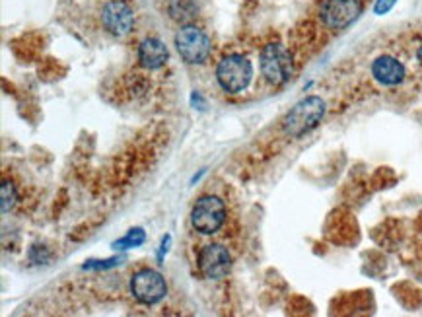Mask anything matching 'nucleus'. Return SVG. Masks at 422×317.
<instances>
[{
    "label": "nucleus",
    "mask_w": 422,
    "mask_h": 317,
    "mask_svg": "<svg viewBox=\"0 0 422 317\" xmlns=\"http://www.w3.org/2000/svg\"><path fill=\"white\" fill-rule=\"evenodd\" d=\"M323 117L325 101L317 96H307L288 111L286 117L282 121V128L288 136L300 138V136L307 135L310 131H314Z\"/></svg>",
    "instance_id": "nucleus-1"
},
{
    "label": "nucleus",
    "mask_w": 422,
    "mask_h": 317,
    "mask_svg": "<svg viewBox=\"0 0 422 317\" xmlns=\"http://www.w3.org/2000/svg\"><path fill=\"white\" fill-rule=\"evenodd\" d=\"M253 76V64L243 54H228L216 66V80L228 94L243 91Z\"/></svg>",
    "instance_id": "nucleus-2"
},
{
    "label": "nucleus",
    "mask_w": 422,
    "mask_h": 317,
    "mask_svg": "<svg viewBox=\"0 0 422 317\" xmlns=\"http://www.w3.org/2000/svg\"><path fill=\"white\" fill-rule=\"evenodd\" d=\"M175 47L187 64H203L212 53V41L207 31L193 24H185L175 34Z\"/></svg>",
    "instance_id": "nucleus-3"
},
{
    "label": "nucleus",
    "mask_w": 422,
    "mask_h": 317,
    "mask_svg": "<svg viewBox=\"0 0 422 317\" xmlns=\"http://www.w3.org/2000/svg\"><path fill=\"white\" fill-rule=\"evenodd\" d=\"M261 74L265 76V80L270 82L272 86H282L292 78L294 73V64L292 57L288 53V49L280 43H269L263 47L259 57Z\"/></svg>",
    "instance_id": "nucleus-4"
},
{
    "label": "nucleus",
    "mask_w": 422,
    "mask_h": 317,
    "mask_svg": "<svg viewBox=\"0 0 422 317\" xmlns=\"http://www.w3.org/2000/svg\"><path fill=\"white\" fill-rule=\"evenodd\" d=\"M226 222V205L224 200L218 199L214 195H205L195 202L191 212V224L193 228L205 234L212 236Z\"/></svg>",
    "instance_id": "nucleus-5"
},
{
    "label": "nucleus",
    "mask_w": 422,
    "mask_h": 317,
    "mask_svg": "<svg viewBox=\"0 0 422 317\" xmlns=\"http://www.w3.org/2000/svg\"><path fill=\"white\" fill-rule=\"evenodd\" d=\"M197 267L208 281H222L232 271V253L222 244H207L198 251Z\"/></svg>",
    "instance_id": "nucleus-6"
},
{
    "label": "nucleus",
    "mask_w": 422,
    "mask_h": 317,
    "mask_svg": "<svg viewBox=\"0 0 422 317\" xmlns=\"http://www.w3.org/2000/svg\"><path fill=\"white\" fill-rule=\"evenodd\" d=\"M131 292H133V296L140 304L154 306L160 300L166 298L168 284H166L160 272L152 271V269H143V271L133 274V279H131Z\"/></svg>",
    "instance_id": "nucleus-7"
},
{
    "label": "nucleus",
    "mask_w": 422,
    "mask_h": 317,
    "mask_svg": "<svg viewBox=\"0 0 422 317\" xmlns=\"http://www.w3.org/2000/svg\"><path fill=\"white\" fill-rule=\"evenodd\" d=\"M362 14L360 0H323L319 8V18L329 29H344Z\"/></svg>",
    "instance_id": "nucleus-8"
},
{
    "label": "nucleus",
    "mask_w": 422,
    "mask_h": 317,
    "mask_svg": "<svg viewBox=\"0 0 422 317\" xmlns=\"http://www.w3.org/2000/svg\"><path fill=\"white\" fill-rule=\"evenodd\" d=\"M101 22L111 36L125 37L135 27V14L123 0H111L101 10Z\"/></svg>",
    "instance_id": "nucleus-9"
},
{
    "label": "nucleus",
    "mask_w": 422,
    "mask_h": 317,
    "mask_svg": "<svg viewBox=\"0 0 422 317\" xmlns=\"http://www.w3.org/2000/svg\"><path fill=\"white\" fill-rule=\"evenodd\" d=\"M374 80L379 82L381 86H399L407 78V71L401 61H397L391 54H381L370 66Z\"/></svg>",
    "instance_id": "nucleus-10"
},
{
    "label": "nucleus",
    "mask_w": 422,
    "mask_h": 317,
    "mask_svg": "<svg viewBox=\"0 0 422 317\" xmlns=\"http://www.w3.org/2000/svg\"><path fill=\"white\" fill-rule=\"evenodd\" d=\"M138 63L143 64L148 71H156L162 68L163 64L170 61V51L163 45L162 39L158 37H148L138 45Z\"/></svg>",
    "instance_id": "nucleus-11"
},
{
    "label": "nucleus",
    "mask_w": 422,
    "mask_h": 317,
    "mask_svg": "<svg viewBox=\"0 0 422 317\" xmlns=\"http://www.w3.org/2000/svg\"><path fill=\"white\" fill-rule=\"evenodd\" d=\"M168 12L175 22L187 24L197 14V4L195 0H168Z\"/></svg>",
    "instance_id": "nucleus-12"
},
{
    "label": "nucleus",
    "mask_w": 422,
    "mask_h": 317,
    "mask_svg": "<svg viewBox=\"0 0 422 317\" xmlns=\"http://www.w3.org/2000/svg\"><path fill=\"white\" fill-rule=\"evenodd\" d=\"M144 239H146V236H144V232L140 230V228H135V230H131L129 234H126L123 239H119L117 244H115V247H121V249H129V247H138V245L144 244Z\"/></svg>",
    "instance_id": "nucleus-13"
},
{
    "label": "nucleus",
    "mask_w": 422,
    "mask_h": 317,
    "mask_svg": "<svg viewBox=\"0 0 422 317\" xmlns=\"http://www.w3.org/2000/svg\"><path fill=\"white\" fill-rule=\"evenodd\" d=\"M0 200H2V212L6 214L14 205H16V187L10 182L2 183V189H0Z\"/></svg>",
    "instance_id": "nucleus-14"
},
{
    "label": "nucleus",
    "mask_w": 422,
    "mask_h": 317,
    "mask_svg": "<svg viewBox=\"0 0 422 317\" xmlns=\"http://www.w3.org/2000/svg\"><path fill=\"white\" fill-rule=\"evenodd\" d=\"M397 0H377L376 6H374V12L376 14H379V16H384V14H387L389 10L395 6Z\"/></svg>",
    "instance_id": "nucleus-15"
},
{
    "label": "nucleus",
    "mask_w": 422,
    "mask_h": 317,
    "mask_svg": "<svg viewBox=\"0 0 422 317\" xmlns=\"http://www.w3.org/2000/svg\"><path fill=\"white\" fill-rule=\"evenodd\" d=\"M416 61H419V63H421V66H422V45L416 49Z\"/></svg>",
    "instance_id": "nucleus-16"
}]
</instances>
